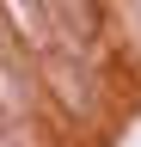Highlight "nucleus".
I'll return each mask as SVG.
<instances>
[{
  "label": "nucleus",
  "instance_id": "obj_1",
  "mask_svg": "<svg viewBox=\"0 0 141 147\" xmlns=\"http://www.w3.org/2000/svg\"><path fill=\"white\" fill-rule=\"evenodd\" d=\"M31 98H37L31 67H19V61H6V55H0V117H25Z\"/></svg>",
  "mask_w": 141,
  "mask_h": 147
}]
</instances>
